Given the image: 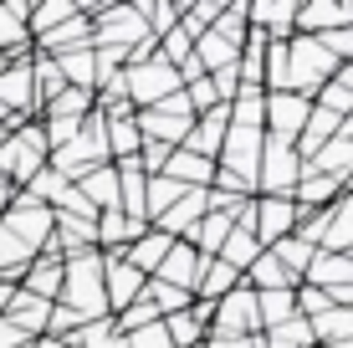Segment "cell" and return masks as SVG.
<instances>
[{
	"instance_id": "obj_3",
	"label": "cell",
	"mask_w": 353,
	"mask_h": 348,
	"mask_svg": "<svg viewBox=\"0 0 353 348\" xmlns=\"http://www.w3.org/2000/svg\"><path fill=\"white\" fill-rule=\"evenodd\" d=\"M103 164H113V154H108V123H103V113H92L82 118V128H77V139L67 143V149H57V154H46V170H57L67 179V185H77L82 174H92V170H103Z\"/></svg>"
},
{
	"instance_id": "obj_55",
	"label": "cell",
	"mask_w": 353,
	"mask_h": 348,
	"mask_svg": "<svg viewBox=\"0 0 353 348\" xmlns=\"http://www.w3.org/2000/svg\"><path fill=\"white\" fill-rule=\"evenodd\" d=\"M10 123H16V118H10V113H6V108H0V128H10Z\"/></svg>"
},
{
	"instance_id": "obj_4",
	"label": "cell",
	"mask_w": 353,
	"mask_h": 348,
	"mask_svg": "<svg viewBox=\"0 0 353 348\" xmlns=\"http://www.w3.org/2000/svg\"><path fill=\"white\" fill-rule=\"evenodd\" d=\"M46 170V139H41V123H16L6 139H0V179L16 190H26L36 174Z\"/></svg>"
},
{
	"instance_id": "obj_10",
	"label": "cell",
	"mask_w": 353,
	"mask_h": 348,
	"mask_svg": "<svg viewBox=\"0 0 353 348\" xmlns=\"http://www.w3.org/2000/svg\"><path fill=\"white\" fill-rule=\"evenodd\" d=\"M307 113H312V98H297V92H266L261 128H266V139L297 143L302 128H307Z\"/></svg>"
},
{
	"instance_id": "obj_37",
	"label": "cell",
	"mask_w": 353,
	"mask_h": 348,
	"mask_svg": "<svg viewBox=\"0 0 353 348\" xmlns=\"http://www.w3.org/2000/svg\"><path fill=\"white\" fill-rule=\"evenodd\" d=\"M241 282H246L251 292H282V287H302L297 277H287V272H282V261H276L272 251H261V256L246 267V277H241Z\"/></svg>"
},
{
	"instance_id": "obj_31",
	"label": "cell",
	"mask_w": 353,
	"mask_h": 348,
	"mask_svg": "<svg viewBox=\"0 0 353 348\" xmlns=\"http://www.w3.org/2000/svg\"><path fill=\"white\" fill-rule=\"evenodd\" d=\"M318 251L353 256V200H348V195H338V200H333V210H327V231H323Z\"/></svg>"
},
{
	"instance_id": "obj_36",
	"label": "cell",
	"mask_w": 353,
	"mask_h": 348,
	"mask_svg": "<svg viewBox=\"0 0 353 348\" xmlns=\"http://www.w3.org/2000/svg\"><path fill=\"white\" fill-rule=\"evenodd\" d=\"M72 16H82V0H41V6H31V16H26L31 41H36V36H46V31H57ZM31 52H36V46H31Z\"/></svg>"
},
{
	"instance_id": "obj_40",
	"label": "cell",
	"mask_w": 353,
	"mask_h": 348,
	"mask_svg": "<svg viewBox=\"0 0 353 348\" xmlns=\"http://www.w3.org/2000/svg\"><path fill=\"white\" fill-rule=\"evenodd\" d=\"M236 57H241V46L221 41L215 31H205L200 41H194V62L205 67V77H215V72H230V67H236Z\"/></svg>"
},
{
	"instance_id": "obj_9",
	"label": "cell",
	"mask_w": 353,
	"mask_h": 348,
	"mask_svg": "<svg viewBox=\"0 0 353 348\" xmlns=\"http://www.w3.org/2000/svg\"><path fill=\"white\" fill-rule=\"evenodd\" d=\"M297 179H302V159H297V149H292V143H282V139H266V149H261V170H256V195L292 200Z\"/></svg>"
},
{
	"instance_id": "obj_14",
	"label": "cell",
	"mask_w": 353,
	"mask_h": 348,
	"mask_svg": "<svg viewBox=\"0 0 353 348\" xmlns=\"http://www.w3.org/2000/svg\"><path fill=\"white\" fill-rule=\"evenodd\" d=\"M246 26L261 31L266 41H292V26H297V0H246Z\"/></svg>"
},
{
	"instance_id": "obj_30",
	"label": "cell",
	"mask_w": 353,
	"mask_h": 348,
	"mask_svg": "<svg viewBox=\"0 0 353 348\" xmlns=\"http://www.w3.org/2000/svg\"><path fill=\"white\" fill-rule=\"evenodd\" d=\"M169 246H174V241H169L164 231H154V225H149L139 241H128V246H123V261H128L133 272H143V277H154V272H159V261L169 256Z\"/></svg>"
},
{
	"instance_id": "obj_11",
	"label": "cell",
	"mask_w": 353,
	"mask_h": 348,
	"mask_svg": "<svg viewBox=\"0 0 353 348\" xmlns=\"http://www.w3.org/2000/svg\"><path fill=\"white\" fill-rule=\"evenodd\" d=\"M0 108H6L16 123H31L36 118V88H31V57H16V62L0 67Z\"/></svg>"
},
{
	"instance_id": "obj_5",
	"label": "cell",
	"mask_w": 353,
	"mask_h": 348,
	"mask_svg": "<svg viewBox=\"0 0 353 348\" xmlns=\"http://www.w3.org/2000/svg\"><path fill=\"white\" fill-rule=\"evenodd\" d=\"M338 62L323 52L312 36H292L287 41V92H297V98H318L323 82H333Z\"/></svg>"
},
{
	"instance_id": "obj_21",
	"label": "cell",
	"mask_w": 353,
	"mask_h": 348,
	"mask_svg": "<svg viewBox=\"0 0 353 348\" xmlns=\"http://www.w3.org/2000/svg\"><path fill=\"white\" fill-rule=\"evenodd\" d=\"M302 282L318 287V292H338V287H353V256H338V251H312Z\"/></svg>"
},
{
	"instance_id": "obj_41",
	"label": "cell",
	"mask_w": 353,
	"mask_h": 348,
	"mask_svg": "<svg viewBox=\"0 0 353 348\" xmlns=\"http://www.w3.org/2000/svg\"><path fill=\"white\" fill-rule=\"evenodd\" d=\"M179 195H185V185H174L169 174H149V185H143V221L154 225V221H159V215L179 200Z\"/></svg>"
},
{
	"instance_id": "obj_48",
	"label": "cell",
	"mask_w": 353,
	"mask_h": 348,
	"mask_svg": "<svg viewBox=\"0 0 353 348\" xmlns=\"http://www.w3.org/2000/svg\"><path fill=\"white\" fill-rule=\"evenodd\" d=\"M312 41L323 46L327 57H333L338 67L343 62H353V26H338V31H323V36H312Z\"/></svg>"
},
{
	"instance_id": "obj_45",
	"label": "cell",
	"mask_w": 353,
	"mask_h": 348,
	"mask_svg": "<svg viewBox=\"0 0 353 348\" xmlns=\"http://www.w3.org/2000/svg\"><path fill=\"white\" fill-rule=\"evenodd\" d=\"M261 348H318V343H312L307 318H292V323H282V328H266Z\"/></svg>"
},
{
	"instance_id": "obj_20",
	"label": "cell",
	"mask_w": 353,
	"mask_h": 348,
	"mask_svg": "<svg viewBox=\"0 0 353 348\" xmlns=\"http://www.w3.org/2000/svg\"><path fill=\"white\" fill-rule=\"evenodd\" d=\"M143 231H149V225H143V221H128L123 210H103V215L92 221V246L103 251V256H113V251H123L128 241H139Z\"/></svg>"
},
{
	"instance_id": "obj_38",
	"label": "cell",
	"mask_w": 353,
	"mask_h": 348,
	"mask_svg": "<svg viewBox=\"0 0 353 348\" xmlns=\"http://www.w3.org/2000/svg\"><path fill=\"white\" fill-rule=\"evenodd\" d=\"M312 328V343H348L353 338V307H323L318 318H307Z\"/></svg>"
},
{
	"instance_id": "obj_2",
	"label": "cell",
	"mask_w": 353,
	"mask_h": 348,
	"mask_svg": "<svg viewBox=\"0 0 353 348\" xmlns=\"http://www.w3.org/2000/svg\"><path fill=\"white\" fill-rule=\"evenodd\" d=\"M57 307L77 313L82 323L113 318L108 313V292H103V251L97 246L77 251V256H62V297H57Z\"/></svg>"
},
{
	"instance_id": "obj_47",
	"label": "cell",
	"mask_w": 353,
	"mask_h": 348,
	"mask_svg": "<svg viewBox=\"0 0 353 348\" xmlns=\"http://www.w3.org/2000/svg\"><path fill=\"white\" fill-rule=\"evenodd\" d=\"M149 323H159V313H154L149 297H139V303H128L123 313H113V328L123 333V338H128V333H139V328H149Z\"/></svg>"
},
{
	"instance_id": "obj_8",
	"label": "cell",
	"mask_w": 353,
	"mask_h": 348,
	"mask_svg": "<svg viewBox=\"0 0 353 348\" xmlns=\"http://www.w3.org/2000/svg\"><path fill=\"white\" fill-rule=\"evenodd\" d=\"M261 318H256V292L246 282L236 292H225L221 303L210 307V338H256Z\"/></svg>"
},
{
	"instance_id": "obj_18",
	"label": "cell",
	"mask_w": 353,
	"mask_h": 348,
	"mask_svg": "<svg viewBox=\"0 0 353 348\" xmlns=\"http://www.w3.org/2000/svg\"><path fill=\"white\" fill-rule=\"evenodd\" d=\"M26 16H31V0H0V57H6V62L31 57Z\"/></svg>"
},
{
	"instance_id": "obj_13",
	"label": "cell",
	"mask_w": 353,
	"mask_h": 348,
	"mask_svg": "<svg viewBox=\"0 0 353 348\" xmlns=\"http://www.w3.org/2000/svg\"><path fill=\"white\" fill-rule=\"evenodd\" d=\"M149 277L143 272H133L123 261V251H113V256H103V292H108V313H123L128 303H139Z\"/></svg>"
},
{
	"instance_id": "obj_50",
	"label": "cell",
	"mask_w": 353,
	"mask_h": 348,
	"mask_svg": "<svg viewBox=\"0 0 353 348\" xmlns=\"http://www.w3.org/2000/svg\"><path fill=\"white\" fill-rule=\"evenodd\" d=\"M169 154H174V149H164V143H143V149H139V170L143 174H164Z\"/></svg>"
},
{
	"instance_id": "obj_23",
	"label": "cell",
	"mask_w": 353,
	"mask_h": 348,
	"mask_svg": "<svg viewBox=\"0 0 353 348\" xmlns=\"http://www.w3.org/2000/svg\"><path fill=\"white\" fill-rule=\"evenodd\" d=\"M52 307H57V303H41V297H31V292H21V287H16L0 318H10L21 333H26V338H41V333H46V318H52Z\"/></svg>"
},
{
	"instance_id": "obj_39",
	"label": "cell",
	"mask_w": 353,
	"mask_h": 348,
	"mask_svg": "<svg viewBox=\"0 0 353 348\" xmlns=\"http://www.w3.org/2000/svg\"><path fill=\"white\" fill-rule=\"evenodd\" d=\"M256 318H261V333L292 323V318H297V287H282V292H256Z\"/></svg>"
},
{
	"instance_id": "obj_53",
	"label": "cell",
	"mask_w": 353,
	"mask_h": 348,
	"mask_svg": "<svg viewBox=\"0 0 353 348\" xmlns=\"http://www.w3.org/2000/svg\"><path fill=\"white\" fill-rule=\"evenodd\" d=\"M31 348H67V343H57V338H31Z\"/></svg>"
},
{
	"instance_id": "obj_6",
	"label": "cell",
	"mask_w": 353,
	"mask_h": 348,
	"mask_svg": "<svg viewBox=\"0 0 353 348\" xmlns=\"http://www.w3.org/2000/svg\"><path fill=\"white\" fill-rule=\"evenodd\" d=\"M133 123H139V139H143V143L179 149V143L190 139V128H194V113H190L185 92H174V98H164V103L143 108V113H133Z\"/></svg>"
},
{
	"instance_id": "obj_33",
	"label": "cell",
	"mask_w": 353,
	"mask_h": 348,
	"mask_svg": "<svg viewBox=\"0 0 353 348\" xmlns=\"http://www.w3.org/2000/svg\"><path fill=\"white\" fill-rule=\"evenodd\" d=\"M77 195L88 200L97 215H103V210H118V170H113V164H103V170L82 174V179H77Z\"/></svg>"
},
{
	"instance_id": "obj_26",
	"label": "cell",
	"mask_w": 353,
	"mask_h": 348,
	"mask_svg": "<svg viewBox=\"0 0 353 348\" xmlns=\"http://www.w3.org/2000/svg\"><path fill=\"white\" fill-rule=\"evenodd\" d=\"M261 256V241H256V225H251V205H246V215L236 221V231L225 236V246H221V261L225 267H236L241 277H246V267Z\"/></svg>"
},
{
	"instance_id": "obj_46",
	"label": "cell",
	"mask_w": 353,
	"mask_h": 348,
	"mask_svg": "<svg viewBox=\"0 0 353 348\" xmlns=\"http://www.w3.org/2000/svg\"><path fill=\"white\" fill-rule=\"evenodd\" d=\"M221 41H230V46H246V36H251V26H246V0H230V6L215 16V26H210Z\"/></svg>"
},
{
	"instance_id": "obj_28",
	"label": "cell",
	"mask_w": 353,
	"mask_h": 348,
	"mask_svg": "<svg viewBox=\"0 0 353 348\" xmlns=\"http://www.w3.org/2000/svg\"><path fill=\"white\" fill-rule=\"evenodd\" d=\"M241 287V272L236 267H225L221 256H210V261H200V282H194V303H221L225 292H236Z\"/></svg>"
},
{
	"instance_id": "obj_15",
	"label": "cell",
	"mask_w": 353,
	"mask_h": 348,
	"mask_svg": "<svg viewBox=\"0 0 353 348\" xmlns=\"http://www.w3.org/2000/svg\"><path fill=\"white\" fill-rule=\"evenodd\" d=\"M338 26H353L348 0H297V26H292V36H323V31H338Z\"/></svg>"
},
{
	"instance_id": "obj_43",
	"label": "cell",
	"mask_w": 353,
	"mask_h": 348,
	"mask_svg": "<svg viewBox=\"0 0 353 348\" xmlns=\"http://www.w3.org/2000/svg\"><path fill=\"white\" fill-rule=\"evenodd\" d=\"M92 108H97V103H92V92L62 88V92H57L52 103H41V113H36V118H88Z\"/></svg>"
},
{
	"instance_id": "obj_34",
	"label": "cell",
	"mask_w": 353,
	"mask_h": 348,
	"mask_svg": "<svg viewBox=\"0 0 353 348\" xmlns=\"http://www.w3.org/2000/svg\"><path fill=\"white\" fill-rule=\"evenodd\" d=\"M52 62H57V72H62L67 88L97 92V52H92V46H82V52H67V57H52Z\"/></svg>"
},
{
	"instance_id": "obj_24",
	"label": "cell",
	"mask_w": 353,
	"mask_h": 348,
	"mask_svg": "<svg viewBox=\"0 0 353 348\" xmlns=\"http://www.w3.org/2000/svg\"><path fill=\"white\" fill-rule=\"evenodd\" d=\"M21 292L41 297V303H57V297H62V256L41 251V256L26 267V277H21Z\"/></svg>"
},
{
	"instance_id": "obj_32",
	"label": "cell",
	"mask_w": 353,
	"mask_h": 348,
	"mask_svg": "<svg viewBox=\"0 0 353 348\" xmlns=\"http://www.w3.org/2000/svg\"><path fill=\"white\" fill-rule=\"evenodd\" d=\"M164 174L174 179V185H185V190H210L215 164H210V159H200V154L174 149V154H169V164H164Z\"/></svg>"
},
{
	"instance_id": "obj_1",
	"label": "cell",
	"mask_w": 353,
	"mask_h": 348,
	"mask_svg": "<svg viewBox=\"0 0 353 348\" xmlns=\"http://www.w3.org/2000/svg\"><path fill=\"white\" fill-rule=\"evenodd\" d=\"M52 225H57V215L16 190V200L0 210V282L6 287H21L26 267L52 246Z\"/></svg>"
},
{
	"instance_id": "obj_17",
	"label": "cell",
	"mask_w": 353,
	"mask_h": 348,
	"mask_svg": "<svg viewBox=\"0 0 353 348\" xmlns=\"http://www.w3.org/2000/svg\"><path fill=\"white\" fill-rule=\"evenodd\" d=\"M200 251H194L190 241H174L169 246V256L159 261V272H154L149 282H164V287H179V292H190L194 297V282H200Z\"/></svg>"
},
{
	"instance_id": "obj_49",
	"label": "cell",
	"mask_w": 353,
	"mask_h": 348,
	"mask_svg": "<svg viewBox=\"0 0 353 348\" xmlns=\"http://www.w3.org/2000/svg\"><path fill=\"white\" fill-rule=\"evenodd\" d=\"M123 348H169V333H164V323H149V328H139V333H128Z\"/></svg>"
},
{
	"instance_id": "obj_19",
	"label": "cell",
	"mask_w": 353,
	"mask_h": 348,
	"mask_svg": "<svg viewBox=\"0 0 353 348\" xmlns=\"http://www.w3.org/2000/svg\"><path fill=\"white\" fill-rule=\"evenodd\" d=\"M159 323L169 333V348H200L205 338H210V303H190L185 313H169Z\"/></svg>"
},
{
	"instance_id": "obj_7",
	"label": "cell",
	"mask_w": 353,
	"mask_h": 348,
	"mask_svg": "<svg viewBox=\"0 0 353 348\" xmlns=\"http://www.w3.org/2000/svg\"><path fill=\"white\" fill-rule=\"evenodd\" d=\"M174 92H179V77H174V67L159 62V57H149V62H139V67H123V98H128L133 113L174 98Z\"/></svg>"
},
{
	"instance_id": "obj_27",
	"label": "cell",
	"mask_w": 353,
	"mask_h": 348,
	"mask_svg": "<svg viewBox=\"0 0 353 348\" xmlns=\"http://www.w3.org/2000/svg\"><path fill=\"white\" fill-rule=\"evenodd\" d=\"M338 195H348L338 179H327V174H312L307 164H302V179H297V190H292V205L297 210H327Z\"/></svg>"
},
{
	"instance_id": "obj_51",
	"label": "cell",
	"mask_w": 353,
	"mask_h": 348,
	"mask_svg": "<svg viewBox=\"0 0 353 348\" xmlns=\"http://www.w3.org/2000/svg\"><path fill=\"white\" fill-rule=\"evenodd\" d=\"M205 348H261V333L256 338H205Z\"/></svg>"
},
{
	"instance_id": "obj_54",
	"label": "cell",
	"mask_w": 353,
	"mask_h": 348,
	"mask_svg": "<svg viewBox=\"0 0 353 348\" xmlns=\"http://www.w3.org/2000/svg\"><path fill=\"white\" fill-rule=\"evenodd\" d=\"M10 292H16V287H6V282H0V313H6V303H10Z\"/></svg>"
},
{
	"instance_id": "obj_35",
	"label": "cell",
	"mask_w": 353,
	"mask_h": 348,
	"mask_svg": "<svg viewBox=\"0 0 353 348\" xmlns=\"http://www.w3.org/2000/svg\"><path fill=\"white\" fill-rule=\"evenodd\" d=\"M230 231H236V221H230V215H215V210H205V221L194 225V231L185 236V241H190L194 251H200L205 261H210V256H221V246H225V236H230Z\"/></svg>"
},
{
	"instance_id": "obj_44",
	"label": "cell",
	"mask_w": 353,
	"mask_h": 348,
	"mask_svg": "<svg viewBox=\"0 0 353 348\" xmlns=\"http://www.w3.org/2000/svg\"><path fill=\"white\" fill-rule=\"evenodd\" d=\"M312 251H318V246H307L302 236H282V241L272 246V256L282 261V272H287V277H297V282H302V272H307Z\"/></svg>"
},
{
	"instance_id": "obj_22",
	"label": "cell",
	"mask_w": 353,
	"mask_h": 348,
	"mask_svg": "<svg viewBox=\"0 0 353 348\" xmlns=\"http://www.w3.org/2000/svg\"><path fill=\"white\" fill-rule=\"evenodd\" d=\"M31 46H36L41 57H67V52H82V46H92V26H88V16H72V21H62L57 31L36 36Z\"/></svg>"
},
{
	"instance_id": "obj_29",
	"label": "cell",
	"mask_w": 353,
	"mask_h": 348,
	"mask_svg": "<svg viewBox=\"0 0 353 348\" xmlns=\"http://www.w3.org/2000/svg\"><path fill=\"white\" fill-rule=\"evenodd\" d=\"M113 170H118V210H123L128 221H143V185H149V174L139 170V159H118Z\"/></svg>"
},
{
	"instance_id": "obj_52",
	"label": "cell",
	"mask_w": 353,
	"mask_h": 348,
	"mask_svg": "<svg viewBox=\"0 0 353 348\" xmlns=\"http://www.w3.org/2000/svg\"><path fill=\"white\" fill-rule=\"evenodd\" d=\"M338 134H343V139L353 143V108H348V118H343V128H338Z\"/></svg>"
},
{
	"instance_id": "obj_25",
	"label": "cell",
	"mask_w": 353,
	"mask_h": 348,
	"mask_svg": "<svg viewBox=\"0 0 353 348\" xmlns=\"http://www.w3.org/2000/svg\"><path fill=\"white\" fill-rule=\"evenodd\" d=\"M307 170H312V174H327V179H338V185L348 190V185H353V143H348L343 134H338V139H327L323 149L307 159Z\"/></svg>"
},
{
	"instance_id": "obj_42",
	"label": "cell",
	"mask_w": 353,
	"mask_h": 348,
	"mask_svg": "<svg viewBox=\"0 0 353 348\" xmlns=\"http://www.w3.org/2000/svg\"><path fill=\"white\" fill-rule=\"evenodd\" d=\"M31 88H36V113H41V103H52L57 92L67 88L62 72H57V62H52V57H41V52H31Z\"/></svg>"
},
{
	"instance_id": "obj_12",
	"label": "cell",
	"mask_w": 353,
	"mask_h": 348,
	"mask_svg": "<svg viewBox=\"0 0 353 348\" xmlns=\"http://www.w3.org/2000/svg\"><path fill=\"white\" fill-rule=\"evenodd\" d=\"M297 221H302V210L292 205V200H272V195H256V200H251V225H256L261 251H272L282 236H292V231H297Z\"/></svg>"
},
{
	"instance_id": "obj_16",
	"label": "cell",
	"mask_w": 353,
	"mask_h": 348,
	"mask_svg": "<svg viewBox=\"0 0 353 348\" xmlns=\"http://www.w3.org/2000/svg\"><path fill=\"white\" fill-rule=\"evenodd\" d=\"M225 128H230V103H221V108H210V113L194 118L190 139L179 143V149H185V154H200V159L215 164V154H221V143H225Z\"/></svg>"
}]
</instances>
